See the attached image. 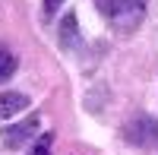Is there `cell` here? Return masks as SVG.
I'll list each match as a JSON object with an SVG mask.
<instances>
[{
  "label": "cell",
  "instance_id": "obj_1",
  "mask_svg": "<svg viewBox=\"0 0 158 155\" xmlns=\"http://www.w3.org/2000/svg\"><path fill=\"white\" fill-rule=\"evenodd\" d=\"M146 3L149 0H95L98 13L114 25V29H120V32L139 25L142 13H146Z\"/></svg>",
  "mask_w": 158,
  "mask_h": 155
},
{
  "label": "cell",
  "instance_id": "obj_2",
  "mask_svg": "<svg viewBox=\"0 0 158 155\" xmlns=\"http://www.w3.org/2000/svg\"><path fill=\"white\" fill-rule=\"evenodd\" d=\"M123 139L130 146H139V149H158V117L152 114H136L123 124Z\"/></svg>",
  "mask_w": 158,
  "mask_h": 155
},
{
  "label": "cell",
  "instance_id": "obj_3",
  "mask_svg": "<svg viewBox=\"0 0 158 155\" xmlns=\"http://www.w3.org/2000/svg\"><path fill=\"white\" fill-rule=\"evenodd\" d=\"M35 130H38V114H29L25 120H19V124L6 127V130H0V136H3V146L16 149V146H22L29 136H35Z\"/></svg>",
  "mask_w": 158,
  "mask_h": 155
},
{
  "label": "cell",
  "instance_id": "obj_4",
  "mask_svg": "<svg viewBox=\"0 0 158 155\" xmlns=\"http://www.w3.org/2000/svg\"><path fill=\"white\" fill-rule=\"evenodd\" d=\"M29 108V95H22V92H0V120H6V117H16L19 111Z\"/></svg>",
  "mask_w": 158,
  "mask_h": 155
},
{
  "label": "cell",
  "instance_id": "obj_5",
  "mask_svg": "<svg viewBox=\"0 0 158 155\" xmlns=\"http://www.w3.org/2000/svg\"><path fill=\"white\" fill-rule=\"evenodd\" d=\"M79 44V32H76V13H67L60 22V48H76Z\"/></svg>",
  "mask_w": 158,
  "mask_h": 155
},
{
  "label": "cell",
  "instance_id": "obj_6",
  "mask_svg": "<svg viewBox=\"0 0 158 155\" xmlns=\"http://www.w3.org/2000/svg\"><path fill=\"white\" fill-rule=\"evenodd\" d=\"M13 73H16V57L6 44H0V82H6Z\"/></svg>",
  "mask_w": 158,
  "mask_h": 155
},
{
  "label": "cell",
  "instance_id": "obj_7",
  "mask_svg": "<svg viewBox=\"0 0 158 155\" xmlns=\"http://www.w3.org/2000/svg\"><path fill=\"white\" fill-rule=\"evenodd\" d=\"M51 146H54V133H41L38 143L32 146V155H51Z\"/></svg>",
  "mask_w": 158,
  "mask_h": 155
},
{
  "label": "cell",
  "instance_id": "obj_8",
  "mask_svg": "<svg viewBox=\"0 0 158 155\" xmlns=\"http://www.w3.org/2000/svg\"><path fill=\"white\" fill-rule=\"evenodd\" d=\"M60 3H63V0H44V19H51V16H54Z\"/></svg>",
  "mask_w": 158,
  "mask_h": 155
}]
</instances>
